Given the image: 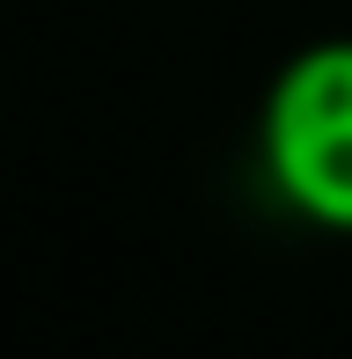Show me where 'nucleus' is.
<instances>
[{
  "label": "nucleus",
  "mask_w": 352,
  "mask_h": 359,
  "mask_svg": "<svg viewBox=\"0 0 352 359\" xmlns=\"http://www.w3.org/2000/svg\"><path fill=\"white\" fill-rule=\"evenodd\" d=\"M257 154L301 220L352 235V37H323L271 74Z\"/></svg>",
  "instance_id": "f257e3e1"
}]
</instances>
